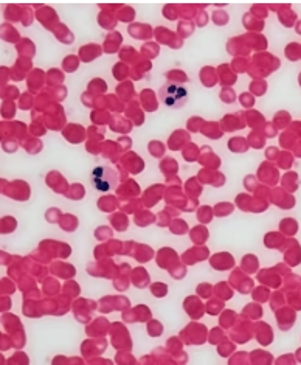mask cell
I'll return each instance as SVG.
<instances>
[{
  "label": "cell",
  "instance_id": "cell-1",
  "mask_svg": "<svg viewBox=\"0 0 301 365\" xmlns=\"http://www.w3.org/2000/svg\"><path fill=\"white\" fill-rule=\"evenodd\" d=\"M188 97H190V92L185 84L169 83L162 86L159 91V100L168 109H180L188 101Z\"/></svg>",
  "mask_w": 301,
  "mask_h": 365
},
{
  "label": "cell",
  "instance_id": "cell-2",
  "mask_svg": "<svg viewBox=\"0 0 301 365\" xmlns=\"http://www.w3.org/2000/svg\"><path fill=\"white\" fill-rule=\"evenodd\" d=\"M90 187L98 195H106L117 187V175L107 165H98L90 173Z\"/></svg>",
  "mask_w": 301,
  "mask_h": 365
}]
</instances>
